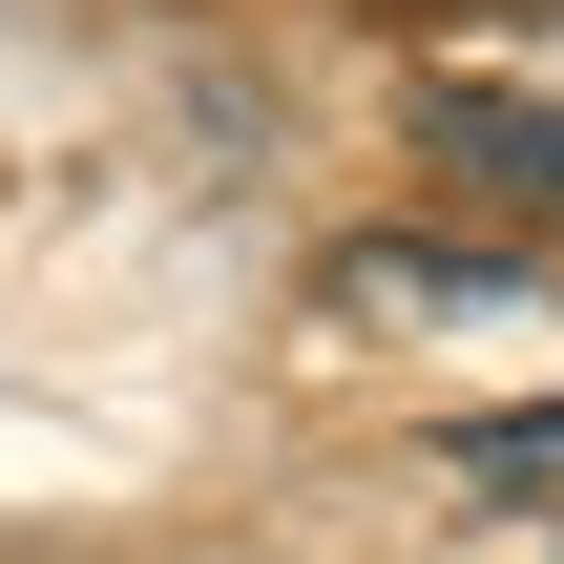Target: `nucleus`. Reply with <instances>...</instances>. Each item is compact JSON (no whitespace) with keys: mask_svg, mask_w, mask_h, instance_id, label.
Here are the masks:
<instances>
[{"mask_svg":"<svg viewBox=\"0 0 564 564\" xmlns=\"http://www.w3.org/2000/svg\"><path fill=\"white\" fill-rule=\"evenodd\" d=\"M419 167L481 209H564V105L544 84H419Z\"/></svg>","mask_w":564,"mask_h":564,"instance_id":"1","label":"nucleus"},{"mask_svg":"<svg viewBox=\"0 0 564 564\" xmlns=\"http://www.w3.org/2000/svg\"><path fill=\"white\" fill-rule=\"evenodd\" d=\"M314 293H335V314H502L523 251H335Z\"/></svg>","mask_w":564,"mask_h":564,"instance_id":"2","label":"nucleus"},{"mask_svg":"<svg viewBox=\"0 0 564 564\" xmlns=\"http://www.w3.org/2000/svg\"><path fill=\"white\" fill-rule=\"evenodd\" d=\"M440 481H460V502H564V398H502V419H460V440H440Z\"/></svg>","mask_w":564,"mask_h":564,"instance_id":"3","label":"nucleus"}]
</instances>
